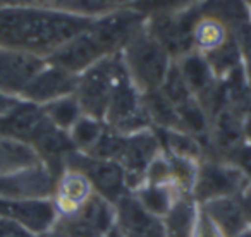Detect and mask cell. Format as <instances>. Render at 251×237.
<instances>
[{
	"instance_id": "836d02e7",
	"label": "cell",
	"mask_w": 251,
	"mask_h": 237,
	"mask_svg": "<svg viewBox=\"0 0 251 237\" xmlns=\"http://www.w3.org/2000/svg\"><path fill=\"white\" fill-rule=\"evenodd\" d=\"M47 237H67V232H66V229H64V225L55 227V229H52L47 234Z\"/></svg>"
},
{
	"instance_id": "ac0fdd59",
	"label": "cell",
	"mask_w": 251,
	"mask_h": 237,
	"mask_svg": "<svg viewBox=\"0 0 251 237\" xmlns=\"http://www.w3.org/2000/svg\"><path fill=\"white\" fill-rule=\"evenodd\" d=\"M93 194V188L83 174L76 170H67L59 181V192H57V212H62L66 218H73L77 215L88 198Z\"/></svg>"
},
{
	"instance_id": "e575fe53",
	"label": "cell",
	"mask_w": 251,
	"mask_h": 237,
	"mask_svg": "<svg viewBox=\"0 0 251 237\" xmlns=\"http://www.w3.org/2000/svg\"><path fill=\"white\" fill-rule=\"evenodd\" d=\"M105 237H122V236H121V234H119V230H117V229H115V227H114V229H112L110 232H108V234H107V236H105Z\"/></svg>"
},
{
	"instance_id": "7a4b0ae2",
	"label": "cell",
	"mask_w": 251,
	"mask_h": 237,
	"mask_svg": "<svg viewBox=\"0 0 251 237\" xmlns=\"http://www.w3.org/2000/svg\"><path fill=\"white\" fill-rule=\"evenodd\" d=\"M121 55L131 83L141 95L160 90L172 66V57L162 48L157 40L151 38L147 26L124 47Z\"/></svg>"
},
{
	"instance_id": "f1b7e54d",
	"label": "cell",
	"mask_w": 251,
	"mask_h": 237,
	"mask_svg": "<svg viewBox=\"0 0 251 237\" xmlns=\"http://www.w3.org/2000/svg\"><path fill=\"white\" fill-rule=\"evenodd\" d=\"M241 198V203H243V208H244V213H246V218H248V225H251V184L243 194L239 196Z\"/></svg>"
},
{
	"instance_id": "30bf717a",
	"label": "cell",
	"mask_w": 251,
	"mask_h": 237,
	"mask_svg": "<svg viewBox=\"0 0 251 237\" xmlns=\"http://www.w3.org/2000/svg\"><path fill=\"white\" fill-rule=\"evenodd\" d=\"M47 66V60L21 50L0 47V93L23 95L35 76Z\"/></svg>"
},
{
	"instance_id": "5bb4252c",
	"label": "cell",
	"mask_w": 251,
	"mask_h": 237,
	"mask_svg": "<svg viewBox=\"0 0 251 237\" xmlns=\"http://www.w3.org/2000/svg\"><path fill=\"white\" fill-rule=\"evenodd\" d=\"M77 77L60 67L47 64L42 71L35 76V79L28 84L25 93L21 95L26 101L36 105H47L53 100L74 95L77 86Z\"/></svg>"
},
{
	"instance_id": "277c9868",
	"label": "cell",
	"mask_w": 251,
	"mask_h": 237,
	"mask_svg": "<svg viewBox=\"0 0 251 237\" xmlns=\"http://www.w3.org/2000/svg\"><path fill=\"white\" fill-rule=\"evenodd\" d=\"M201 18L200 4L179 12L155 14L147 18V31L171 57H184L195 48V28Z\"/></svg>"
},
{
	"instance_id": "8fae6325",
	"label": "cell",
	"mask_w": 251,
	"mask_h": 237,
	"mask_svg": "<svg viewBox=\"0 0 251 237\" xmlns=\"http://www.w3.org/2000/svg\"><path fill=\"white\" fill-rule=\"evenodd\" d=\"M115 229L122 237H165L164 218L148 212L133 192L115 205Z\"/></svg>"
},
{
	"instance_id": "ffe728a7",
	"label": "cell",
	"mask_w": 251,
	"mask_h": 237,
	"mask_svg": "<svg viewBox=\"0 0 251 237\" xmlns=\"http://www.w3.org/2000/svg\"><path fill=\"white\" fill-rule=\"evenodd\" d=\"M42 164L35 148L23 141L0 138V175L18 174Z\"/></svg>"
},
{
	"instance_id": "4316f807",
	"label": "cell",
	"mask_w": 251,
	"mask_h": 237,
	"mask_svg": "<svg viewBox=\"0 0 251 237\" xmlns=\"http://www.w3.org/2000/svg\"><path fill=\"white\" fill-rule=\"evenodd\" d=\"M195 234L193 237H224L222 234L219 232L215 225L212 223V220L205 215V212H200L196 215V220H195Z\"/></svg>"
},
{
	"instance_id": "9a60e30c",
	"label": "cell",
	"mask_w": 251,
	"mask_h": 237,
	"mask_svg": "<svg viewBox=\"0 0 251 237\" xmlns=\"http://www.w3.org/2000/svg\"><path fill=\"white\" fill-rule=\"evenodd\" d=\"M47 120L43 108L31 101H18L4 115H0V138L31 143L35 134Z\"/></svg>"
},
{
	"instance_id": "8992f818",
	"label": "cell",
	"mask_w": 251,
	"mask_h": 237,
	"mask_svg": "<svg viewBox=\"0 0 251 237\" xmlns=\"http://www.w3.org/2000/svg\"><path fill=\"white\" fill-rule=\"evenodd\" d=\"M66 167L83 174L91 184L97 194L103 196L112 205H117L126 194H129L127 181L122 167L114 160L93 158L81 151H73L67 155Z\"/></svg>"
},
{
	"instance_id": "f546056e",
	"label": "cell",
	"mask_w": 251,
	"mask_h": 237,
	"mask_svg": "<svg viewBox=\"0 0 251 237\" xmlns=\"http://www.w3.org/2000/svg\"><path fill=\"white\" fill-rule=\"evenodd\" d=\"M18 98L14 96H9V95L0 93V115H4L5 112H9L16 103H18Z\"/></svg>"
},
{
	"instance_id": "2e32d148",
	"label": "cell",
	"mask_w": 251,
	"mask_h": 237,
	"mask_svg": "<svg viewBox=\"0 0 251 237\" xmlns=\"http://www.w3.org/2000/svg\"><path fill=\"white\" fill-rule=\"evenodd\" d=\"M52 191V174L42 165L18 174L0 175V198L45 199Z\"/></svg>"
},
{
	"instance_id": "d4e9b609",
	"label": "cell",
	"mask_w": 251,
	"mask_h": 237,
	"mask_svg": "<svg viewBox=\"0 0 251 237\" xmlns=\"http://www.w3.org/2000/svg\"><path fill=\"white\" fill-rule=\"evenodd\" d=\"M196 0H134L131 9L143 14L145 18H150L155 14H171L179 12L182 9L195 4Z\"/></svg>"
},
{
	"instance_id": "1f68e13d",
	"label": "cell",
	"mask_w": 251,
	"mask_h": 237,
	"mask_svg": "<svg viewBox=\"0 0 251 237\" xmlns=\"http://www.w3.org/2000/svg\"><path fill=\"white\" fill-rule=\"evenodd\" d=\"M101 4H105L107 7L114 9V7H121V5H133L134 0H100Z\"/></svg>"
},
{
	"instance_id": "3957f363",
	"label": "cell",
	"mask_w": 251,
	"mask_h": 237,
	"mask_svg": "<svg viewBox=\"0 0 251 237\" xmlns=\"http://www.w3.org/2000/svg\"><path fill=\"white\" fill-rule=\"evenodd\" d=\"M124 76H127V71L121 53L105 57L79 74L74 96L83 115L103 120L112 93Z\"/></svg>"
},
{
	"instance_id": "9c48e42d",
	"label": "cell",
	"mask_w": 251,
	"mask_h": 237,
	"mask_svg": "<svg viewBox=\"0 0 251 237\" xmlns=\"http://www.w3.org/2000/svg\"><path fill=\"white\" fill-rule=\"evenodd\" d=\"M158 144L160 141H158L157 134L150 133L148 129L126 136L124 148H122L117 164L124 170L127 188L131 192L145 182L148 168L157 158Z\"/></svg>"
},
{
	"instance_id": "4dcf8cb0",
	"label": "cell",
	"mask_w": 251,
	"mask_h": 237,
	"mask_svg": "<svg viewBox=\"0 0 251 237\" xmlns=\"http://www.w3.org/2000/svg\"><path fill=\"white\" fill-rule=\"evenodd\" d=\"M14 229H16L14 222L5 220V218H0V237H9Z\"/></svg>"
},
{
	"instance_id": "6da1fadb",
	"label": "cell",
	"mask_w": 251,
	"mask_h": 237,
	"mask_svg": "<svg viewBox=\"0 0 251 237\" xmlns=\"http://www.w3.org/2000/svg\"><path fill=\"white\" fill-rule=\"evenodd\" d=\"M95 16L43 7L0 9V47L47 59L71 38L90 29Z\"/></svg>"
},
{
	"instance_id": "484cf974",
	"label": "cell",
	"mask_w": 251,
	"mask_h": 237,
	"mask_svg": "<svg viewBox=\"0 0 251 237\" xmlns=\"http://www.w3.org/2000/svg\"><path fill=\"white\" fill-rule=\"evenodd\" d=\"M64 229L67 232V237H105V234L93 229L88 223L81 222L79 218H66Z\"/></svg>"
},
{
	"instance_id": "d6986e66",
	"label": "cell",
	"mask_w": 251,
	"mask_h": 237,
	"mask_svg": "<svg viewBox=\"0 0 251 237\" xmlns=\"http://www.w3.org/2000/svg\"><path fill=\"white\" fill-rule=\"evenodd\" d=\"M177 188L181 186L174 179L162 182H143L140 188L134 189L133 194L150 213L165 218L176 203L181 199L177 194Z\"/></svg>"
},
{
	"instance_id": "603a6c76",
	"label": "cell",
	"mask_w": 251,
	"mask_h": 237,
	"mask_svg": "<svg viewBox=\"0 0 251 237\" xmlns=\"http://www.w3.org/2000/svg\"><path fill=\"white\" fill-rule=\"evenodd\" d=\"M42 108H43V114L47 115V118H49L50 122L55 127H59V129L66 131V133H69L71 127L83 115L81 107L74 95H69V96L59 98V100H53L47 105H42Z\"/></svg>"
},
{
	"instance_id": "e0dca14e",
	"label": "cell",
	"mask_w": 251,
	"mask_h": 237,
	"mask_svg": "<svg viewBox=\"0 0 251 237\" xmlns=\"http://www.w3.org/2000/svg\"><path fill=\"white\" fill-rule=\"evenodd\" d=\"M201 210L224 237H236L250 227L239 196L212 199L201 205Z\"/></svg>"
},
{
	"instance_id": "5b68a950",
	"label": "cell",
	"mask_w": 251,
	"mask_h": 237,
	"mask_svg": "<svg viewBox=\"0 0 251 237\" xmlns=\"http://www.w3.org/2000/svg\"><path fill=\"white\" fill-rule=\"evenodd\" d=\"M103 122L115 133L129 136L150 127L151 120L143 103V95L131 83L129 74L124 76L115 86L108 101Z\"/></svg>"
},
{
	"instance_id": "d6a6232c",
	"label": "cell",
	"mask_w": 251,
	"mask_h": 237,
	"mask_svg": "<svg viewBox=\"0 0 251 237\" xmlns=\"http://www.w3.org/2000/svg\"><path fill=\"white\" fill-rule=\"evenodd\" d=\"M9 237H36V234H33V232H29V230L23 229V227L16 225V229L12 230Z\"/></svg>"
},
{
	"instance_id": "7c38bea8",
	"label": "cell",
	"mask_w": 251,
	"mask_h": 237,
	"mask_svg": "<svg viewBox=\"0 0 251 237\" xmlns=\"http://www.w3.org/2000/svg\"><path fill=\"white\" fill-rule=\"evenodd\" d=\"M105 57L107 55L98 45L95 36L91 35L90 29H86V31L71 38L69 42H66L62 47H59L45 60L50 66L60 67L74 76H79Z\"/></svg>"
},
{
	"instance_id": "cb8c5ba5",
	"label": "cell",
	"mask_w": 251,
	"mask_h": 237,
	"mask_svg": "<svg viewBox=\"0 0 251 237\" xmlns=\"http://www.w3.org/2000/svg\"><path fill=\"white\" fill-rule=\"evenodd\" d=\"M105 129L103 120L98 118L88 117V115H81V118L71 127L69 138L73 141L74 148L81 153H88L91 148L95 146V143L98 141V138L101 136Z\"/></svg>"
},
{
	"instance_id": "52a82bcc",
	"label": "cell",
	"mask_w": 251,
	"mask_h": 237,
	"mask_svg": "<svg viewBox=\"0 0 251 237\" xmlns=\"http://www.w3.org/2000/svg\"><path fill=\"white\" fill-rule=\"evenodd\" d=\"M251 182L236 165L206 162L200 165L193 182V194L201 205L219 198L241 196Z\"/></svg>"
},
{
	"instance_id": "4fadbf2b",
	"label": "cell",
	"mask_w": 251,
	"mask_h": 237,
	"mask_svg": "<svg viewBox=\"0 0 251 237\" xmlns=\"http://www.w3.org/2000/svg\"><path fill=\"white\" fill-rule=\"evenodd\" d=\"M0 215L33 234L49 232L57 218V210L47 199L0 198Z\"/></svg>"
},
{
	"instance_id": "d590c367",
	"label": "cell",
	"mask_w": 251,
	"mask_h": 237,
	"mask_svg": "<svg viewBox=\"0 0 251 237\" xmlns=\"http://www.w3.org/2000/svg\"><path fill=\"white\" fill-rule=\"evenodd\" d=\"M236 237H251V229H246L244 232H241L239 236H236Z\"/></svg>"
},
{
	"instance_id": "7402d4cb",
	"label": "cell",
	"mask_w": 251,
	"mask_h": 237,
	"mask_svg": "<svg viewBox=\"0 0 251 237\" xmlns=\"http://www.w3.org/2000/svg\"><path fill=\"white\" fill-rule=\"evenodd\" d=\"M229 36V29L220 19L208 14H201L195 28V47L201 50L203 53H208L219 48Z\"/></svg>"
},
{
	"instance_id": "44dd1931",
	"label": "cell",
	"mask_w": 251,
	"mask_h": 237,
	"mask_svg": "<svg viewBox=\"0 0 251 237\" xmlns=\"http://www.w3.org/2000/svg\"><path fill=\"white\" fill-rule=\"evenodd\" d=\"M73 218H79L81 222L88 223V225H91L93 229L100 230L101 234L107 236L115 227V205H112L103 196L97 194L93 191V194L88 198L83 208Z\"/></svg>"
},
{
	"instance_id": "ba28073f",
	"label": "cell",
	"mask_w": 251,
	"mask_h": 237,
	"mask_svg": "<svg viewBox=\"0 0 251 237\" xmlns=\"http://www.w3.org/2000/svg\"><path fill=\"white\" fill-rule=\"evenodd\" d=\"M145 23L147 18L134 9H119L115 12H105L101 18H95L90 31L105 55L110 57L121 53L124 47L145 28Z\"/></svg>"
},
{
	"instance_id": "83f0119b",
	"label": "cell",
	"mask_w": 251,
	"mask_h": 237,
	"mask_svg": "<svg viewBox=\"0 0 251 237\" xmlns=\"http://www.w3.org/2000/svg\"><path fill=\"white\" fill-rule=\"evenodd\" d=\"M236 167L243 172L251 182V144H241L236 151L232 153Z\"/></svg>"
}]
</instances>
